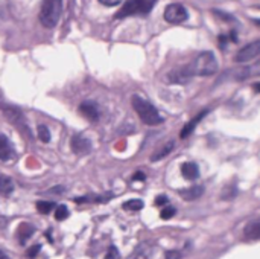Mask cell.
I'll use <instances>...</instances> for the list:
<instances>
[{
  "label": "cell",
  "instance_id": "obj_1",
  "mask_svg": "<svg viewBox=\"0 0 260 259\" xmlns=\"http://www.w3.org/2000/svg\"><path fill=\"white\" fill-rule=\"evenodd\" d=\"M132 108L136 110V113L138 115V118L143 121V124L146 125H160L163 124V118L160 116L158 110L146 99L140 98V96H132L131 99Z\"/></svg>",
  "mask_w": 260,
  "mask_h": 259
},
{
  "label": "cell",
  "instance_id": "obj_2",
  "mask_svg": "<svg viewBox=\"0 0 260 259\" xmlns=\"http://www.w3.org/2000/svg\"><path fill=\"white\" fill-rule=\"evenodd\" d=\"M190 72L194 73V77H210L214 75L218 72V61L213 52L206 51L201 52L190 64H189Z\"/></svg>",
  "mask_w": 260,
  "mask_h": 259
},
{
  "label": "cell",
  "instance_id": "obj_3",
  "mask_svg": "<svg viewBox=\"0 0 260 259\" xmlns=\"http://www.w3.org/2000/svg\"><path fill=\"white\" fill-rule=\"evenodd\" d=\"M61 13H62V0H43L38 14L40 23L44 28L52 29L58 25Z\"/></svg>",
  "mask_w": 260,
  "mask_h": 259
},
{
  "label": "cell",
  "instance_id": "obj_4",
  "mask_svg": "<svg viewBox=\"0 0 260 259\" xmlns=\"http://www.w3.org/2000/svg\"><path fill=\"white\" fill-rule=\"evenodd\" d=\"M158 0H126L124 7L118 11L114 19H125L132 16H148Z\"/></svg>",
  "mask_w": 260,
  "mask_h": 259
},
{
  "label": "cell",
  "instance_id": "obj_5",
  "mask_svg": "<svg viewBox=\"0 0 260 259\" xmlns=\"http://www.w3.org/2000/svg\"><path fill=\"white\" fill-rule=\"evenodd\" d=\"M188 17H189L188 11H186V8L180 4H170L164 10V20L172 25L182 23L188 20Z\"/></svg>",
  "mask_w": 260,
  "mask_h": 259
},
{
  "label": "cell",
  "instance_id": "obj_6",
  "mask_svg": "<svg viewBox=\"0 0 260 259\" xmlns=\"http://www.w3.org/2000/svg\"><path fill=\"white\" fill-rule=\"evenodd\" d=\"M258 54H260V40H256V42L250 43L248 46L242 48V49L236 54L234 61H236V63H248V61L257 58Z\"/></svg>",
  "mask_w": 260,
  "mask_h": 259
},
{
  "label": "cell",
  "instance_id": "obj_7",
  "mask_svg": "<svg viewBox=\"0 0 260 259\" xmlns=\"http://www.w3.org/2000/svg\"><path fill=\"white\" fill-rule=\"evenodd\" d=\"M194 78V73L190 72L189 66L178 67L168 73V81L170 84H188Z\"/></svg>",
  "mask_w": 260,
  "mask_h": 259
},
{
  "label": "cell",
  "instance_id": "obj_8",
  "mask_svg": "<svg viewBox=\"0 0 260 259\" xmlns=\"http://www.w3.org/2000/svg\"><path fill=\"white\" fill-rule=\"evenodd\" d=\"M70 146H72V151L75 154H78V156H86L92 151V142L82 134L73 136L72 142H70Z\"/></svg>",
  "mask_w": 260,
  "mask_h": 259
},
{
  "label": "cell",
  "instance_id": "obj_9",
  "mask_svg": "<svg viewBox=\"0 0 260 259\" xmlns=\"http://www.w3.org/2000/svg\"><path fill=\"white\" fill-rule=\"evenodd\" d=\"M207 113H208V110H204V112H201L200 115H196L190 122H188L184 127H182V130H181V134H180V137L181 139H186V137H189L194 131H195V128H196V125L207 116Z\"/></svg>",
  "mask_w": 260,
  "mask_h": 259
},
{
  "label": "cell",
  "instance_id": "obj_10",
  "mask_svg": "<svg viewBox=\"0 0 260 259\" xmlns=\"http://www.w3.org/2000/svg\"><path fill=\"white\" fill-rule=\"evenodd\" d=\"M80 112L92 122L99 121V110H98L96 104H93V102H82L80 107Z\"/></svg>",
  "mask_w": 260,
  "mask_h": 259
},
{
  "label": "cell",
  "instance_id": "obj_11",
  "mask_svg": "<svg viewBox=\"0 0 260 259\" xmlns=\"http://www.w3.org/2000/svg\"><path fill=\"white\" fill-rule=\"evenodd\" d=\"M14 156L12 143L4 134H0V160H8Z\"/></svg>",
  "mask_w": 260,
  "mask_h": 259
},
{
  "label": "cell",
  "instance_id": "obj_12",
  "mask_svg": "<svg viewBox=\"0 0 260 259\" xmlns=\"http://www.w3.org/2000/svg\"><path fill=\"white\" fill-rule=\"evenodd\" d=\"M204 194V188L196 184V186H192L189 189H181L180 191V197L182 200H188V201H194V200H198L201 195Z\"/></svg>",
  "mask_w": 260,
  "mask_h": 259
},
{
  "label": "cell",
  "instance_id": "obj_13",
  "mask_svg": "<svg viewBox=\"0 0 260 259\" xmlns=\"http://www.w3.org/2000/svg\"><path fill=\"white\" fill-rule=\"evenodd\" d=\"M181 174L184 178H188V180H196L200 177V169H198L196 163L186 162L181 165Z\"/></svg>",
  "mask_w": 260,
  "mask_h": 259
},
{
  "label": "cell",
  "instance_id": "obj_14",
  "mask_svg": "<svg viewBox=\"0 0 260 259\" xmlns=\"http://www.w3.org/2000/svg\"><path fill=\"white\" fill-rule=\"evenodd\" d=\"M174 148H175V142H174V140H169L168 143L162 145L160 148H157L156 153L151 156V162H158V160H162L163 157H166L168 154L172 153Z\"/></svg>",
  "mask_w": 260,
  "mask_h": 259
},
{
  "label": "cell",
  "instance_id": "obj_15",
  "mask_svg": "<svg viewBox=\"0 0 260 259\" xmlns=\"http://www.w3.org/2000/svg\"><path fill=\"white\" fill-rule=\"evenodd\" d=\"M245 236L251 241H257L260 238V221L258 219H252L245 226Z\"/></svg>",
  "mask_w": 260,
  "mask_h": 259
},
{
  "label": "cell",
  "instance_id": "obj_16",
  "mask_svg": "<svg viewBox=\"0 0 260 259\" xmlns=\"http://www.w3.org/2000/svg\"><path fill=\"white\" fill-rule=\"evenodd\" d=\"M35 232V227L29 223H22L17 229V238L20 239V244H24Z\"/></svg>",
  "mask_w": 260,
  "mask_h": 259
},
{
  "label": "cell",
  "instance_id": "obj_17",
  "mask_svg": "<svg viewBox=\"0 0 260 259\" xmlns=\"http://www.w3.org/2000/svg\"><path fill=\"white\" fill-rule=\"evenodd\" d=\"M14 192V181L8 175H0V194L10 197Z\"/></svg>",
  "mask_w": 260,
  "mask_h": 259
},
{
  "label": "cell",
  "instance_id": "obj_18",
  "mask_svg": "<svg viewBox=\"0 0 260 259\" xmlns=\"http://www.w3.org/2000/svg\"><path fill=\"white\" fill-rule=\"evenodd\" d=\"M143 206H144V204H143L142 200H128L126 203H124V209H125V210H132V212L142 210Z\"/></svg>",
  "mask_w": 260,
  "mask_h": 259
},
{
  "label": "cell",
  "instance_id": "obj_19",
  "mask_svg": "<svg viewBox=\"0 0 260 259\" xmlns=\"http://www.w3.org/2000/svg\"><path fill=\"white\" fill-rule=\"evenodd\" d=\"M55 207V203L52 201H36V209L42 213H50Z\"/></svg>",
  "mask_w": 260,
  "mask_h": 259
},
{
  "label": "cell",
  "instance_id": "obj_20",
  "mask_svg": "<svg viewBox=\"0 0 260 259\" xmlns=\"http://www.w3.org/2000/svg\"><path fill=\"white\" fill-rule=\"evenodd\" d=\"M38 139L44 143L50 142V131L46 125H38Z\"/></svg>",
  "mask_w": 260,
  "mask_h": 259
},
{
  "label": "cell",
  "instance_id": "obj_21",
  "mask_svg": "<svg viewBox=\"0 0 260 259\" xmlns=\"http://www.w3.org/2000/svg\"><path fill=\"white\" fill-rule=\"evenodd\" d=\"M67 216H68V209H67L64 204H61V206H58V207L55 209V218H56L58 221L66 219Z\"/></svg>",
  "mask_w": 260,
  "mask_h": 259
},
{
  "label": "cell",
  "instance_id": "obj_22",
  "mask_svg": "<svg viewBox=\"0 0 260 259\" xmlns=\"http://www.w3.org/2000/svg\"><path fill=\"white\" fill-rule=\"evenodd\" d=\"M175 213H176V209H175V207L166 206V207H163V210L160 212V216H162V219H170Z\"/></svg>",
  "mask_w": 260,
  "mask_h": 259
},
{
  "label": "cell",
  "instance_id": "obj_23",
  "mask_svg": "<svg viewBox=\"0 0 260 259\" xmlns=\"http://www.w3.org/2000/svg\"><path fill=\"white\" fill-rule=\"evenodd\" d=\"M119 250L114 247V245H110V248H108V251H106V254H105V257L104 259H119Z\"/></svg>",
  "mask_w": 260,
  "mask_h": 259
},
{
  "label": "cell",
  "instance_id": "obj_24",
  "mask_svg": "<svg viewBox=\"0 0 260 259\" xmlns=\"http://www.w3.org/2000/svg\"><path fill=\"white\" fill-rule=\"evenodd\" d=\"M164 259H181V253L176 250H168L164 254Z\"/></svg>",
  "mask_w": 260,
  "mask_h": 259
},
{
  "label": "cell",
  "instance_id": "obj_25",
  "mask_svg": "<svg viewBox=\"0 0 260 259\" xmlns=\"http://www.w3.org/2000/svg\"><path fill=\"white\" fill-rule=\"evenodd\" d=\"M40 250H42V245H40V244H35L34 247H30V248L28 250V256H29V257H35L36 254H38Z\"/></svg>",
  "mask_w": 260,
  "mask_h": 259
},
{
  "label": "cell",
  "instance_id": "obj_26",
  "mask_svg": "<svg viewBox=\"0 0 260 259\" xmlns=\"http://www.w3.org/2000/svg\"><path fill=\"white\" fill-rule=\"evenodd\" d=\"M99 2L105 7H116V5L122 4V0H99Z\"/></svg>",
  "mask_w": 260,
  "mask_h": 259
},
{
  "label": "cell",
  "instance_id": "obj_27",
  "mask_svg": "<svg viewBox=\"0 0 260 259\" xmlns=\"http://www.w3.org/2000/svg\"><path fill=\"white\" fill-rule=\"evenodd\" d=\"M213 13H214L216 16H219L220 19H224V20H227V22H233V20H234V17L228 16L227 13H220V11H218V10H214Z\"/></svg>",
  "mask_w": 260,
  "mask_h": 259
},
{
  "label": "cell",
  "instance_id": "obj_28",
  "mask_svg": "<svg viewBox=\"0 0 260 259\" xmlns=\"http://www.w3.org/2000/svg\"><path fill=\"white\" fill-rule=\"evenodd\" d=\"M168 201H169V198H168L166 195H158V197L156 198V204H157V206H166Z\"/></svg>",
  "mask_w": 260,
  "mask_h": 259
},
{
  "label": "cell",
  "instance_id": "obj_29",
  "mask_svg": "<svg viewBox=\"0 0 260 259\" xmlns=\"http://www.w3.org/2000/svg\"><path fill=\"white\" fill-rule=\"evenodd\" d=\"M146 178V175L142 172V171H138V172H136L134 175H132V180H140V181H143Z\"/></svg>",
  "mask_w": 260,
  "mask_h": 259
},
{
  "label": "cell",
  "instance_id": "obj_30",
  "mask_svg": "<svg viewBox=\"0 0 260 259\" xmlns=\"http://www.w3.org/2000/svg\"><path fill=\"white\" fill-rule=\"evenodd\" d=\"M62 191H64V188H62V186H56V188L49 189V191H48V194H62Z\"/></svg>",
  "mask_w": 260,
  "mask_h": 259
},
{
  "label": "cell",
  "instance_id": "obj_31",
  "mask_svg": "<svg viewBox=\"0 0 260 259\" xmlns=\"http://www.w3.org/2000/svg\"><path fill=\"white\" fill-rule=\"evenodd\" d=\"M219 45H220V48H226V45H227V37L226 35L219 37Z\"/></svg>",
  "mask_w": 260,
  "mask_h": 259
},
{
  "label": "cell",
  "instance_id": "obj_32",
  "mask_svg": "<svg viewBox=\"0 0 260 259\" xmlns=\"http://www.w3.org/2000/svg\"><path fill=\"white\" fill-rule=\"evenodd\" d=\"M0 259H11V257H10L4 250H0Z\"/></svg>",
  "mask_w": 260,
  "mask_h": 259
},
{
  "label": "cell",
  "instance_id": "obj_33",
  "mask_svg": "<svg viewBox=\"0 0 260 259\" xmlns=\"http://www.w3.org/2000/svg\"><path fill=\"white\" fill-rule=\"evenodd\" d=\"M252 87H254V92H257V93H258V92H260V86H258V84H257V83H256V84H254V86H252Z\"/></svg>",
  "mask_w": 260,
  "mask_h": 259
}]
</instances>
